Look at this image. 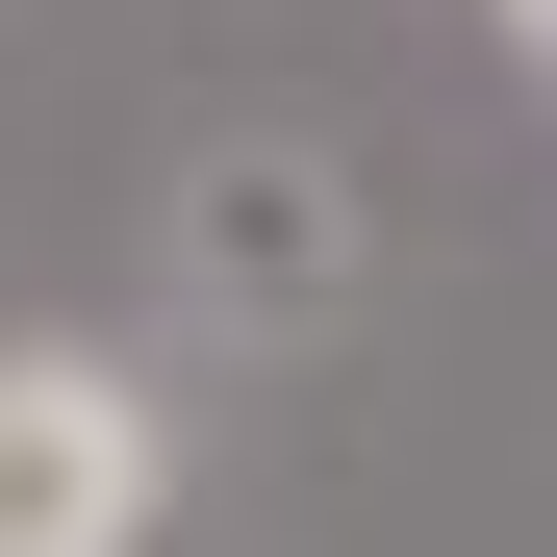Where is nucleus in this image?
<instances>
[{"instance_id": "2", "label": "nucleus", "mask_w": 557, "mask_h": 557, "mask_svg": "<svg viewBox=\"0 0 557 557\" xmlns=\"http://www.w3.org/2000/svg\"><path fill=\"white\" fill-rule=\"evenodd\" d=\"M152 253H177V305H228V330H330L355 305V177L330 152H203L152 203Z\"/></svg>"}, {"instance_id": "1", "label": "nucleus", "mask_w": 557, "mask_h": 557, "mask_svg": "<svg viewBox=\"0 0 557 557\" xmlns=\"http://www.w3.org/2000/svg\"><path fill=\"white\" fill-rule=\"evenodd\" d=\"M152 507H177L152 381L76 330H0V557H152Z\"/></svg>"}, {"instance_id": "3", "label": "nucleus", "mask_w": 557, "mask_h": 557, "mask_svg": "<svg viewBox=\"0 0 557 557\" xmlns=\"http://www.w3.org/2000/svg\"><path fill=\"white\" fill-rule=\"evenodd\" d=\"M507 26H532V76H557V0H507Z\"/></svg>"}]
</instances>
